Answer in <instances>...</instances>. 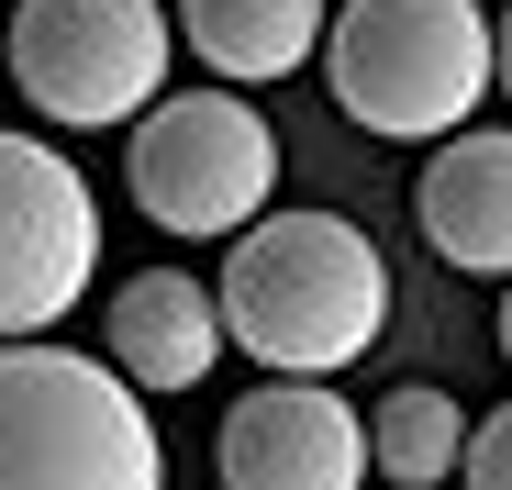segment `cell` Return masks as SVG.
I'll return each mask as SVG.
<instances>
[{
  "mask_svg": "<svg viewBox=\"0 0 512 490\" xmlns=\"http://www.w3.org/2000/svg\"><path fill=\"white\" fill-rule=\"evenodd\" d=\"M223 335L279 368V379H334L390 335V257L346 212H256L223 234Z\"/></svg>",
  "mask_w": 512,
  "mask_h": 490,
  "instance_id": "1",
  "label": "cell"
},
{
  "mask_svg": "<svg viewBox=\"0 0 512 490\" xmlns=\"http://www.w3.org/2000/svg\"><path fill=\"white\" fill-rule=\"evenodd\" d=\"M0 490H167L145 390L45 335L0 346Z\"/></svg>",
  "mask_w": 512,
  "mask_h": 490,
  "instance_id": "2",
  "label": "cell"
},
{
  "mask_svg": "<svg viewBox=\"0 0 512 490\" xmlns=\"http://www.w3.org/2000/svg\"><path fill=\"white\" fill-rule=\"evenodd\" d=\"M323 78L334 112L379 145H435L479 123L490 78V12L479 0H346L323 23Z\"/></svg>",
  "mask_w": 512,
  "mask_h": 490,
  "instance_id": "3",
  "label": "cell"
},
{
  "mask_svg": "<svg viewBox=\"0 0 512 490\" xmlns=\"http://www.w3.org/2000/svg\"><path fill=\"white\" fill-rule=\"evenodd\" d=\"M0 34H12V90L67 134H112L156 112L179 67V12L156 0H23Z\"/></svg>",
  "mask_w": 512,
  "mask_h": 490,
  "instance_id": "4",
  "label": "cell"
},
{
  "mask_svg": "<svg viewBox=\"0 0 512 490\" xmlns=\"http://www.w3.org/2000/svg\"><path fill=\"white\" fill-rule=\"evenodd\" d=\"M123 179L145 201L156 234H245L279 201V134L245 90H167L156 112H134Z\"/></svg>",
  "mask_w": 512,
  "mask_h": 490,
  "instance_id": "5",
  "label": "cell"
},
{
  "mask_svg": "<svg viewBox=\"0 0 512 490\" xmlns=\"http://www.w3.org/2000/svg\"><path fill=\"white\" fill-rule=\"evenodd\" d=\"M101 279V201L45 134H0V346L45 335Z\"/></svg>",
  "mask_w": 512,
  "mask_h": 490,
  "instance_id": "6",
  "label": "cell"
},
{
  "mask_svg": "<svg viewBox=\"0 0 512 490\" xmlns=\"http://www.w3.org/2000/svg\"><path fill=\"white\" fill-rule=\"evenodd\" d=\"M212 479L223 490H368V413L334 401V379H256L223 435H212Z\"/></svg>",
  "mask_w": 512,
  "mask_h": 490,
  "instance_id": "7",
  "label": "cell"
},
{
  "mask_svg": "<svg viewBox=\"0 0 512 490\" xmlns=\"http://www.w3.org/2000/svg\"><path fill=\"white\" fill-rule=\"evenodd\" d=\"M412 223L446 268L468 279H512V123H457L435 134L412 179Z\"/></svg>",
  "mask_w": 512,
  "mask_h": 490,
  "instance_id": "8",
  "label": "cell"
},
{
  "mask_svg": "<svg viewBox=\"0 0 512 490\" xmlns=\"http://www.w3.org/2000/svg\"><path fill=\"white\" fill-rule=\"evenodd\" d=\"M101 357L134 390H201L223 368V290L190 268H134L101 312Z\"/></svg>",
  "mask_w": 512,
  "mask_h": 490,
  "instance_id": "9",
  "label": "cell"
},
{
  "mask_svg": "<svg viewBox=\"0 0 512 490\" xmlns=\"http://www.w3.org/2000/svg\"><path fill=\"white\" fill-rule=\"evenodd\" d=\"M179 45L223 90H268L323 45V0H179Z\"/></svg>",
  "mask_w": 512,
  "mask_h": 490,
  "instance_id": "10",
  "label": "cell"
},
{
  "mask_svg": "<svg viewBox=\"0 0 512 490\" xmlns=\"http://www.w3.org/2000/svg\"><path fill=\"white\" fill-rule=\"evenodd\" d=\"M457 457H468V413L435 379H401L390 401H368V468L390 490H435V479H457Z\"/></svg>",
  "mask_w": 512,
  "mask_h": 490,
  "instance_id": "11",
  "label": "cell"
},
{
  "mask_svg": "<svg viewBox=\"0 0 512 490\" xmlns=\"http://www.w3.org/2000/svg\"><path fill=\"white\" fill-rule=\"evenodd\" d=\"M457 490H512V401L468 424V457H457Z\"/></svg>",
  "mask_w": 512,
  "mask_h": 490,
  "instance_id": "12",
  "label": "cell"
},
{
  "mask_svg": "<svg viewBox=\"0 0 512 490\" xmlns=\"http://www.w3.org/2000/svg\"><path fill=\"white\" fill-rule=\"evenodd\" d=\"M490 78H501V101H512V12L490 23Z\"/></svg>",
  "mask_w": 512,
  "mask_h": 490,
  "instance_id": "13",
  "label": "cell"
},
{
  "mask_svg": "<svg viewBox=\"0 0 512 490\" xmlns=\"http://www.w3.org/2000/svg\"><path fill=\"white\" fill-rule=\"evenodd\" d=\"M501 357H512V290H501Z\"/></svg>",
  "mask_w": 512,
  "mask_h": 490,
  "instance_id": "14",
  "label": "cell"
},
{
  "mask_svg": "<svg viewBox=\"0 0 512 490\" xmlns=\"http://www.w3.org/2000/svg\"><path fill=\"white\" fill-rule=\"evenodd\" d=\"M0 78H12V34H0Z\"/></svg>",
  "mask_w": 512,
  "mask_h": 490,
  "instance_id": "15",
  "label": "cell"
}]
</instances>
